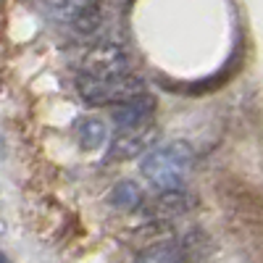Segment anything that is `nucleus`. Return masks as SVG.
Segmentation results:
<instances>
[{"label":"nucleus","instance_id":"f257e3e1","mask_svg":"<svg viewBox=\"0 0 263 263\" xmlns=\"http://www.w3.org/2000/svg\"><path fill=\"white\" fill-rule=\"evenodd\" d=\"M192 168V147L187 142H171L163 147H153L142 158L145 179L158 192L184 190L187 171Z\"/></svg>","mask_w":263,"mask_h":263},{"label":"nucleus","instance_id":"f03ea898","mask_svg":"<svg viewBox=\"0 0 263 263\" xmlns=\"http://www.w3.org/2000/svg\"><path fill=\"white\" fill-rule=\"evenodd\" d=\"M77 92L87 105H121L132 98L145 95V79L126 74L114 79H92V77H79L77 79Z\"/></svg>","mask_w":263,"mask_h":263},{"label":"nucleus","instance_id":"7ed1b4c3","mask_svg":"<svg viewBox=\"0 0 263 263\" xmlns=\"http://www.w3.org/2000/svg\"><path fill=\"white\" fill-rule=\"evenodd\" d=\"M132 50L121 42H95L82 55V77L114 79L126 77L132 69Z\"/></svg>","mask_w":263,"mask_h":263},{"label":"nucleus","instance_id":"20e7f679","mask_svg":"<svg viewBox=\"0 0 263 263\" xmlns=\"http://www.w3.org/2000/svg\"><path fill=\"white\" fill-rule=\"evenodd\" d=\"M158 137H161L158 126H153L150 121L140 126L119 129L111 140V147H108V161H129L142 156V153H150V147H156Z\"/></svg>","mask_w":263,"mask_h":263},{"label":"nucleus","instance_id":"39448f33","mask_svg":"<svg viewBox=\"0 0 263 263\" xmlns=\"http://www.w3.org/2000/svg\"><path fill=\"white\" fill-rule=\"evenodd\" d=\"M200 232L187 234L184 239H166V242L150 245L147 250H142L135 263H195L197 258V245L195 239Z\"/></svg>","mask_w":263,"mask_h":263},{"label":"nucleus","instance_id":"423d86ee","mask_svg":"<svg viewBox=\"0 0 263 263\" xmlns=\"http://www.w3.org/2000/svg\"><path fill=\"white\" fill-rule=\"evenodd\" d=\"M48 11L58 13V18L66 21L79 34H92L103 24V8L95 3H58V6H50Z\"/></svg>","mask_w":263,"mask_h":263},{"label":"nucleus","instance_id":"0eeeda50","mask_svg":"<svg viewBox=\"0 0 263 263\" xmlns=\"http://www.w3.org/2000/svg\"><path fill=\"white\" fill-rule=\"evenodd\" d=\"M156 114V98L153 95H140V98H132L121 105L114 108V121L119 129H129V126H140V124H147L150 116Z\"/></svg>","mask_w":263,"mask_h":263},{"label":"nucleus","instance_id":"6e6552de","mask_svg":"<svg viewBox=\"0 0 263 263\" xmlns=\"http://www.w3.org/2000/svg\"><path fill=\"white\" fill-rule=\"evenodd\" d=\"M142 200H145V197H142L140 184L132 182V179L119 182V184L114 187V192H111V203H114L116 208H121V211H135V208L142 205Z\"/></svg>","mask_w":263,"mask_h":263},{"label":"nucleus","instance_id":"1a4fd4ad","mask_svg":"<svg viewBox=\"0 0 263 263\" xmlns=\"http://www.w3.org/2000/svg\"><path fill=\"white\" fill-rule=\"evenodd\" d=\"M77 140L82 150H95L105 140V126L100 119H79L77 121Z\"/></svg>","mask_w":263,"mask_h":263},{"label":"nucleus","instance_id":"9d476101","mask_svg":"<svg viewBox=\"0 0 263 263\" xmlns=\"http://www.w3.org/2000/svg\"><path fill=\"white\" fill-rule=\"evenodd\" d=\"M192 197L184 192V190H177V192H161V197L156 200V211L161 216H182L192 208Z\"/></svg>","mask_w":263,"mask_h":263},{"label":"nucleus","instance_id":"9b49d317","mask_svg":"<svg viewBox=\"0 0 263 263\" xmlns=\"http://www.w3.org/2000/svg\"><path fill=\"white\" fill-rule=\"evenodd\" d=\"M0 263H8V258H6L3 253H0Z\"/></svg>","mask_w":263,"mask_h":263}]
</instances>
